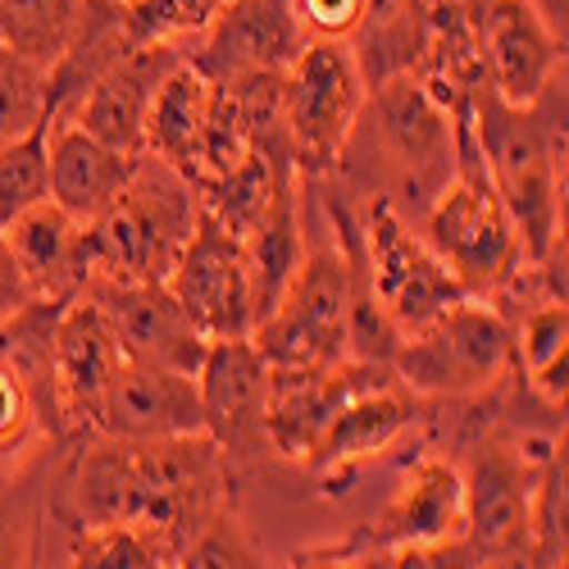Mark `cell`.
Here are the masks:
<instances>
[{"mask_svg":"<svg viewBox=\"0 0 569 569\" xmlns=\"http://www.w3.org/2000/svg\"><path fill=\"white\" fill-rule=\"evenodd\" d=\"M456 101H442L419 73L373 82L347 132L333 178L351 197H383L392 210L419 223L456 173Z\"/></svg>","mask_w":569,"mask_h":569,"instance_id":"obj_1","label":"cell"},{"mask_svg":"<svg viewBox=\"0 0 569 569\" xmlns=\"http://www.w3.org/2000/svg\"><path fill=\"white\" fill-rule=\"evenodd\" d=\"M565 69L529 106H515L483 82L469 87V123L488 178L519 232L525 260H542L565 242Z\"/></svg>","mask_w":569,"mask_h":569,"instance_id":"obj_2","label":"cell"},{"mask_svg":"<svg viewBox=\"0 0 569 569\" xmlns=\"http://www.w3.org/2000/svg\"><path fill=\"white\" fill-rule=\"evenodd\" d=\"M465 525V488L451 456L419 447L406 469L392 501L351 529L342 542L292 551L282 565H419V569H473V551L460 538Z\"/></svg>","mask_w":569,"mask_h":569,"instance_id":"obj_3","label":"cell"},{"mask_svg":"<svg viewBox=\"0 0 569 569\" xmlns=\"http://www.w3.org/2000/svg\"><path fill=\"white\" fill-rule=\"evenodd\" d=\"M419 237L429 251L451 269V278L465 288V297H492L501 282L525 264L519 232L488 178L483 151L473 141L469 123V97L456 101V173L442 192L419 214Z\"/></svg>","mask_w":569,"mask_h":569,"instance_id":"obj_4","label":"cell"},{"mask_svg":"<svg viewBox=\"0 0 569 569\" xmlns=\"http://www.w3.org/2000/svg\"><path fill=\"white\" fill-rule=\"evenodd\" d=\"M201 219L197 182L169 160L141 151L123 192L101 219H91L87 242V282L91 278H156L164 282L187 237Z\"/></svg>","mask_w":569,"mask_h":569,"instance_id":"obj_5","label":"cell"},{"mask_svg":"<svg viewBox=\"0 0 569 569\" xmlns=\"http://www.w3.org/2000/svg\"><path fill=\"white\" fill-rule=\"evenodd\" d=\"M306 251L273 310L251 328V342L273 369H323L347 360V264L319 206L315 178L301 173Z\"/></svg>","mask_w":569,"mask_h":569,"instance_id":"obj_6","label":"cell"},{"mask_svg":"<svg viewBox=\"0 0 569 569\" xmlns=\"http://www.w3.org/2000/svg\"><path fill=\"white\" fill-rule=\"evenodd\" d=\"M392 369L410 392L429 401L473 397L501 383L515 369L510 319L483 297H465L451 310H442L433 323L406 333L397 342Z\"/></svg>","mask_w":569,"mask_h":569,"instance_id":"obj_7","label":"cell"},{"mask_svg":"<svg viewBox=\"0 0 569 569\" xmlns=\"http://www.w3.org/2000/svg\"><path fill=\"white\" fill-rule=\"evenodd\" d=\"M465 488L460 538L479 565H529V501L542 460L510 433H483L451 451Z\"/></svg>","mask_w":569,"mask_h":569,"instance_id":"obj_8","label":"cell"},{"mask_svg":"<svg viewBox=\"0 0 569 569\" xmlns=\"http://www.w3.org/2000/svg\"><path fill=\"white\" fill-rule=\"evenodd\" d=\"M365 78L351 41L310 37L306 51L282 73V123H288L297 173L323 178L333 173L347 132L365 106Z\"/></svg>","mask_w":569,"mask_h":569,"instance_id":"obj_9","label":"cell"},{"mask_svg":"<svg viewBox=\"0 0 569 569\" xmlns=\"http://www.w3.org/2000/svg\"><path fill=\"white\" fill-rule=\"evenodd\" d=\"M360 201V228H365V260L378 310L388 315L397 333L433 323L442 310L465 301V288L451 278V269L429 251L419 228L392 210L383 197H356Z\"/></svg>","mask_w":569,"mask_h":569,"instance_id":"obj_10","label":"cell"},{"mask_svg":"<svg viewBox=\"0 0 569 569\" xmlns=\"http://www.w3.org/2000/svg\"><path fill=\"white\" fill-rule=\"evenodd\" d=\"M423 415H429V401L410 392L397 373L383 378V383H369V388L351 392L342 401V410L328 419V429L301 460V473L319 483L323 497H338L365 465L383 460L401 442L419 438Z\"/></svg>","mask_w":569,"mask_h":569,"instance_id":"obj_11","label":"cell"},{"mask_svg":"<svg viewBox=\"0 0 569 569\" xmlns=\"http://www.w3.org/2000/svg\"><path fill=\"white\" fill-rule=\"evenodd\" d=\"M206 433L219 442L223 460L232 465L237 483L242 473L273 460L264 410H269V360L251 338H214L197 369Z\"/></svg>","mask_w":569,"mask_h":569,"instance_id":"obj_12","label":"cell"},{"mask_svg":"<svg viewBox=\"0 0 569 569\" xmlns=\"http://www.w3.org/2000/svg\"><path fill=\"white\" fill-rule=\"evenodd\" d=\"M82 297H91L106 310L128 360L164 365V369H178V373L201 369L210 338L192 323V315L178 306L169 282H156V278H91V282H82Z\"/></svg>","mask_w":569,"mask_h":569,"instance_id":"obj_13","label":"cell"},{"mask_svg":"<svg viewBox=\"0 0 569 569\" xmlns=\"http://www.w3.org/2000/svg\"><path fill=\"white\" fill-rule=\"evenodd\" d=\"M164 282L210 342L214 338H251V292H247L242 237L228 232L214 214L201 210L192 237H187V247L173 260Z\"/></svg>","mask_w":569,"mask_h":569,"instance_id":"obj_14","label":"cell"},{"mask_svg":"<svg viewBox=\"0 0 569 569\" xmlns=\"http://www.w3.org/2000/svg\"><path fill=\"white\" fill-rule=\"evenodd\" d=\"M306 41L310 32L292 0H223L214 23L187 46V60L210 82H232L251 73H288Z\"/></svg>","mask_w":569,"mask_h":569,"instance_id":"obj_15","label":"cell"},{"mask_svg":"<svg viewBox=\"0 0 569 569\" xmlns=\"http://www.w3.org/2000/svg\"><path fill=\"white\" fill-rule=\"evenodd\" d=\"M123 360L128 356L114 338L106 310L82 292L73 301H64V310L56 319V342H51V373H56V397H60L69 442L97 433L106 392H110Z\"/></svg>","mask_w":569,"mask_h":569,"instance_id":"obj_16","label":"cell"},{"mask_svg":"<svg viewBox=\"0 0 569 569\" xmlns=\"http://www.w3.org/2000/svg\"><path fill=\"white\" fill-rule=\"evenodd\" d=\"M397 369L373 365V360H342L323 369H273L269 365V410H264V433L273 460L301 465L328 419L342 410V401L369 383H383Z\"/></svg>","mask_w":569,"mask_h":569,"instance_id":"obj_17","label":"cell"},{"mask_svg":"<svg viewBox=\"0 0 569 569\" xmlns=\"http://www.w3.org/2000/svg\"><path fill=\"white\" fill-rule=\"evenodd\" d=\"M479 56L497 97L529 106L565 69V37L529 0H488L479 14Z\"/></svg>","mask_w":569,"mask_h":569,"instance_id":"obj_18","label":"cell"},{"mask_svg":"<svg viewBox=\"0 0 569 569\" xmlns=\"http://www.w3.org/2000/svg\"><path fill=\"white\" fill-rule=\"evenodd\" d=\"M201 388L197 373H178L147 360H123L114 383L106 392L97 433L110 438H178V433H201Z\"/></svg>","mask_w":569,"mask_h":569,"instance_id":"obj_19","label":"cell"},{"mask_svg":"<svg viewBox=\"0 0 569 569\" xmlns=\"http://www.w3.org/2000/svg\"><path fill=\"white\" fill-rule=\"evenodd\" d=\"M178 60H182L178 46H132V51H123L97 82L82 91L69 119L78 128H87L91 137H101L106 147L141 156L147 110H151L160 82L169 78V69Z\"/></svg>","mask_w":569,"mask_h":569,"instance_id":"obj_20","label":"cell"},{"mask_svg":"<svg viewBox=\"0 0 569 569\" xmlns=\"http://www.w3.org/2000/svg\"><path fill=\"white\" fill-rule=\"evenodd\" d=\"M46 156H51V201L64 214H73L82 228L110 210V201L123 192V182L137 164V156L106 147L101 137H91L73 119L51 123Z\"/></svg>","mask_w":569,"mask_h":569,"instance_id":"obj_21","label":"cell"},{"mask_svg":"<svg viewBox=\"0 0 569 569\" xmlns=\"http://www.w3.org/2000/svg\"><path fill=\"white\" fill-rule=\"evenodd\" d=\"M82 223L73 214H64L51 197L28 206L23 214H14L0 237L10 242L23 278L32 282L37 297H78L87 282V242H82Z\"/></svg>","mask_w":569,"mask_h":569,"instance_id":"obj_22","label":"cell"},{"mask_svg":"<svg viewBox=\"0 0 569 569\" xmlns=\"http://www.w3.org/2000/svg\"><path fill=\"white\" fill-rule=\"evenodd\" d=\"M306 251V228H301V173L278 182V192L260 223L242 237V260H247V292H251V328L273 310V301L288 288Z\"/></svg>","mask_w":569,"mask_h":569,"instance_id":"obj_23","label":"cell"},{"mask_svg":"<svg viewBox=\"0 0 569 569\" xmlns=\"http://www.w3.org/2000/svg\"><path fill=\"white\" fill-rule=\"evenodd\" d=\"M206 114H210V78L192 64L178 60L169 78L160 82L156 101L147 110V132H141V151H151L182 169L197 182L201 169V141H206Z\"/></svg>","mask_w":569,"mask_h":569,"instance_id":"obj_24","label":"cell"},{"mask_svg":"<svg viewBox=\"0 0 569 569\" xmlns=\"http://www.w3.org/2000/svg\"><path fill=\"white\" fill-rule=\"evenodd\" d=\"M56 565L78 569H173V542L147 519H106V525H78L60 538Z\"/></svg>","mask_w":569,"mask_h":569,"instance_id":"obj_25","label":"cell"},{"mask_svg":"<svg viewBox=\"0 0 569 569\" xmlns=\"http://www.w3.org/2000/svg\"><path fill=\"white\" fill-rule=\"evenodd\" d=\"M510 333H515L519 378L533 388V397L565 410V392H569V378H565L569 373V306L565 301L529 306L525 315L510 319Z\"/></svg>","mask_w":569,"mask_h":569,"instance_id":"obj_26","label":"cell"},{"mask_svg":"<svg viewBox=\"0 0 569 569\" xmlns=\"http://www.w3.org/2000/svg\"><path fill=\"white\" fill-rule=\"evenodd\" d=\"M46 465L51 451L0 479V565H46Z\"/></svg>","mask_w":569,"mask_h":569,"instance_id":"obj_27","label":"cell"},{"mask_svg":"<svg viewBox=\"0 0 569 569\" xmlns=\"http://www.w3.org/2000/svg\"><path fill=\"white\" fill-rule=\"evenodd\" d=\"M82 0H0V41L23 60L51 69L78 28Z\"/></svg>","mask_w":569,"mask_h":569,"instance_id":"obj_28","label":"cell"},{"mask_svg":"<svg viewBox=\"0 0 569 569\" xmlns=\"http://www.w3.org/2000/svg\"><path fill=\"white\" fill-rule=\"evenodd\" d=\"M529 565H569V451L565 442L542 460L529 501Z\"/></svg>","mask_w":569,"mask_h":569,"instance_id":"obj_29","label":"cell"},{"mask_svg":"<svg viewBox=\"0 0 569 569\" xmlns=\"http://www.w3.org/2000/svg\"><path fill=\"white\" fill-rule=\"evenodd\" d=\"M119 10L132 46H178L187 56V46L214 23L223 0H119Z\"/></svg>","mask_w":569,"mask_h":569,"instance_id":"obj_30","label":"cell"},{"mask_svg":"<svg viewBox=\"0 0 569 569\" xmlns=\"http://www.w3.org/2000/svg\"><path fill=\"white\" fill-rule=\"evenodd\" d=\"M51 119H41L23 137L0 141V228L28 206L51 197V156H46Z\"/></svg>","mask_w":569,"mask_h":569,"instance_id":"obj_31","label":"cell"},{"mask_svg":"<svg viewBox=\"0 0 569 569\" xmlns=\"http://www.w3.org/2000/svg\"><path fill=\"white\" fill-rule=\"evenodd\" d=\"M187 569H214V565H237V569H260V565H278L273 551L256 538V529L247 525V515H242V501L228 497L210 519H206V529L192 538V547L182 551Z\"/></svg>","mask_w":569,"mask_h":569,"instance_id":"obj_32","label":"cell"},{"mask_svg":"<svg viewBox=\"0 0 569 569\" xmlns=\"http://www.w3.org/2000/svg\"><path fill=\"white\" fill-rule=\"evenodd\" d=\"M46 119V69L0 41V141L23 137Z\"/></svg>","mask_w":569,"mask_h":569,"instance_id":"obj_33","label":"cell"},{"mask_svg":"<svg viewBox=\"0 0 569 569\" xmlns=\"http://www.w3.org/2000/svg\"><path fill=\"white\" fill-rule=\"evenodd\" d=\"M297 6V19L310 37H351L365 19V6L369 0H292Z\"/></svg>","mask_w":569,"mask_h":569,"instance_id":"obj_34","label":"cell"},{"mask_svg":"<svg viewBox=\"0 0 569 569\" xmlns=\"http://www.w3.org/2000/svg\"><path fill=\"white\" fill-rule=\"evenodd\" d=\"M32 297H37V292H32V282L23 278V269H19L14 251H10V242L0 237V323L14 319Z\"/></svg>","mask_w":569,"mask_h":569,"instance_id":"obj_35","label":"cell"},{"mask_svg":"<svg viewBox=\"0 0 569 569\" xmlns=\"http://www.w3.org/2000/svg\"><path fill=\"white\" fill-rule=\"evenodd\" d=\"M529 6H533V10H538V14H542V19L565 37V23H569V19H565V14H569V0H529Z\"/></svg>","mask_w":569,"mask_h":569,"instance_id":"obj_36","label":"cell"}]
</instances>
